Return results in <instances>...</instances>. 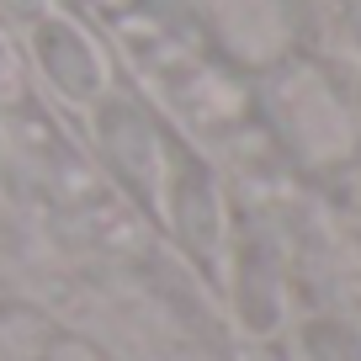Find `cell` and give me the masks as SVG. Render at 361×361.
<instances>
[]
</instances>
